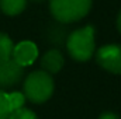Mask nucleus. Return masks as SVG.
I'll list each match as a JSON object with an SVG mask.
<instances>
[{
	"label": "nucleus",
	"instance_id": "nucleus-1",
	"mask_svg": "<svg viewBox=\"0 0 121 119\" xmlns=\"http://www.w3.org/2000/svg\"><path fill=\"white\" fill-rule=\"evenodd\" d=\"M54 80L44 70L32 71L24 81V95L34 104H42L52 97Z\"/></svg>",
	"mask_w": 121,
	"mask_h": 119
},
{
	"label": "nucleus",
	"instance_id": "nucleus-2",
	"mask_svg": "<svg viewBox=\"0 0 121 119\" xmlns=\"http://www.w3.org/2000/svg\"><path fill=\"white\" fill-rule=\"evenodd\" d=\"M66 48L75 60H89L94 52V28L91 25H86L83 28L75 30L68 36Z\"/></svg>",
	"mask_w": 121,
	"mask_h": 119
},
{
	"label": "nucleus",
	"instance_id": "nucleus-3",
	"mask_svg": "<svg viewBox=\"0 0 121 119\" xmlns=\"http://www.w3.org/2000/svg\"><path fill=\"white\" fill-rule=\"evenodd\" d=\"M91 7V0H49V8L59 23H75L83 18Z\"/></svg>",
	"mask_w": 121,
	"mask_h": 119
},
{
	"label": "nucleus",
	"instance_id": "nucleus-4",
	"mask_svg": "<svg viewBox=\"0 0 121 119\" xmlns=\"http://www.w3.org/2000/svg\"><path fill=\"white\" fill-rule=\"evenodd\" d=\"M96 62L110 73L121 74V46L104 45L96 52Z\"/></svg>",
	"mask_w": 121,
	"mask_h": 119
},
{
	"label": "nucleus",
	"instance_id": "nucleus-5",
	"mask_svg": "<svg viewBox=\"0 0 121 119\" xmlns=\"http://www.w3.org/2000/svg\"><path fill=\"white\" fill-rule=\"evenodd\" d=\"M24 76V67L16 60H0V88H10L21 81Z\"/></svg>",
	"mask_w": 121,
	"mask_h": 119
},
{
	"label": "nucleus",
	"instance_id": "nucleus-6",
	"mask_svg": "<svg viewBox=\"0 0 121 119\" xmlns=\"http://www.w3.org/2000/svg\"><path fill=\"white\" fill-rule=\"evenodd\" d=\"M37 56H38V49L35 44H32L31 41H21L20 44L14 46L13 59L18 64H21L23 67L32 64L37 59Z\"/></svg>",
	"mask_w": 121,
	"mask_h": 119
},
{
	"label": "nucleus",
	"instance_id": "nucleus-7",
	"mask_svg": "<svg viewBox=\"0 0 121 119\" xmlns=\"http://www.w3.org/2000/svg\"><path fill=\"white\" fill-rule=\"evenodd\" d=\"M41 66L44 69V71H47L48 74H55L58 73L62 66H63V56L58 49H51L48 51L42 59H41Z\"/></svg>",
	"mask_w": 121,
	"mask_h": 119
},
{
	"label": "nucleus",
	"instance_id": "nucleus-8",
	"mask_svg": "<svg viewBox=\"0 0 121 119\" xmlns=\"http://www.w3.org/2000/svg\"><path fill=\"white\" fill-rule=\"evenodd\" d=\"M27 0H0V8L7 16H17L26 8Z\"/></svg>",
	"mask_w": 121,
	"mask_h": 119
},
{
	"label": "nucleus",
	"instance_id": "nucleus-9",
	"mask_svg": "<svg viewBox=\"0 0 121 119\" xmlns=\"http://www.w3.org/2000/svg\"><path fill=\"white\" fill-rule=\"evenodd\" d=\"M14 44L9 35L0 32V60H7L13 58Z\"/></svg>",
	"mask_w": 121,
	"mask_h": 119
},
{
	"label": "nucleus",
	"instance_id": "nucleus-10",
	"mask_svg": "<svg viewBox=\"0 0 121 119\" xmlns=\"http://www.w3.org/2000/svg\"><path fill=\"white\" fill-rule=\"evenodd\" d=\"M7 101H9V107H10V111H17L20 108H23L24 102H26V95L23 92H18V91H14V92H10L7 94Z\"/></svg>",
	"mask_w": 121,
	"mask_h": 119
},
{
	"label": "nucleus",
	"instance_id": "nucleus-11",
	"mask_svg": "<svg viewBox=\"0 0 121 119\" xmlns=\"http://www.w3.org/2000/svg\"><path fill=\"white\" fill-rule=\"evenodd\" d=\"M11 114L9 101H7V94L0 88V119H9Z\"/></svg>",
	"mask_w": 121,
	"mask_h": 119
},
{
	"label": "nucleus",
	"instance_id": "nucleus-12",
	"mask_svg": "<svg viewBox=\"0 0 121 119\" xmlns=\"http://www.w3.org/2000/svg\"><path fill=\"white\" fill-rule=\"evenodd\" d=\"M9 119H38V118L32 111L27 109V108H20L17 111H13L10 114Z\"/></svg>",
	"mask_w": 121,
	"mask_h": 119
},
{
	"label": "nucleus",
	"instance_id": "nucleus-13",
	"mask_svg": "<svg viewBox=\"0 0 121 119\" xmlns=\"http://www.w3.org/2000/svg\"><path fill=\"white\" fill-rule=\"evenodd\" d=\"M99 119H120V118H118V115H116L113 112H104V114L100 115Z\"/></svg>",
	"mask_w": 121,
	"mask_h": 119
},
{
	"label": "nucleus",
	"instance_id": "nucleus-14",
	"mask_svg": "<svg viewBox=\"0 0 121 119\" xmlns=\"http://www.w3.org/2000/svg\"><path fill=\"white\" fill-rule=\"evenodd\" d=\"M117 28H118V32L121 34V10L118 13V17H117Z\"/></svg>",
	"mask_w": 121,
	"mask_h": 119
}]
</instances>
